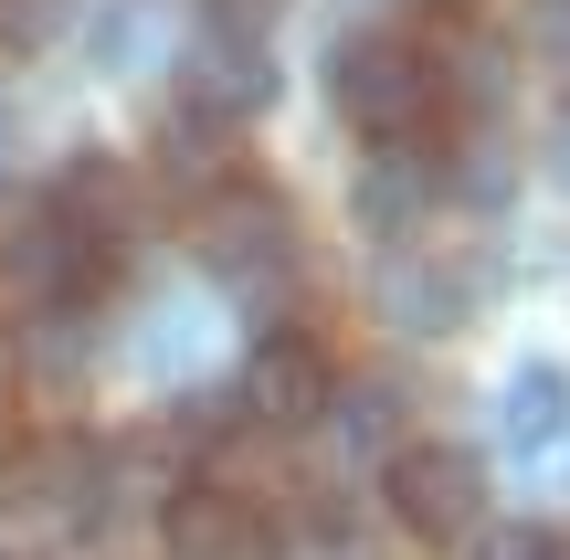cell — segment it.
I'll list each match as a JSON object with an SVG mask.
<instances>
[{
	"instance_id": "obj_14",
	"label": "cell",
	"mask_w": 570,
	"mask_h": 560,
	"mask_svg": "<svg viewBox=\"0 0 570 560\" xmlns=\"http://www.w3.org/2000/svg\"><path fill=\"white\" fill-rule=\"evenodd\" d=\"M0 148H11V117H0Z\"/></svg>"
},
{
	"instance_id": "obj_7",
	"label": "cell",
	"mask_w": 570,
	"mask_h": 560,
	"mask_svg": "<svg viewBox=\"0 0 570 560\" xmlns=\"http://www.w3.org/2000/svg\"><path fill=\"white\" fill-rule=\"evenodd\" d=\"M381 307H391V328L444 338L454 317L475 307V265H433V254H402V265L381 275Z\"/></svg>"
},
{
	"instance_id": "obj_3",
	"label": "cell",
	"mask_w": 570,
	"mask_h": 560,
	"mask_svg": "<svg viewBox=\"0 0 570 560\" xmlns=\"http://www.w3.org/2000/svg\"><path fill=\"white\" fill-rule=\"evenodd\" d=\"M381 498H391V519H402V540L465 550L475 529H487V465H475L465 444H402V455L381 465Z\"/></svg>"
},
{
	"instance_id": "obj_11",
	"label": "cell",
	"mask_w": 570,
	"mask_h": 560,
	"mask_svg": "<svg viewBox=\"0 0 570 560\" xmlns=\"http://www.w3.org/2000/svg\"><path fill=\"white\" fill-rule=\"evenodd\" d=\"M529 42H539V63L570 75V0H529Z\"/></svg>"
},
{
	"instance_id": "obj_6",
	"label": "cell",
	"mask_w": 570,
	"mask_h": 560,
	"mask_svg": "<svg viewBox=\"0 0 570 560\" xmlns=\"http://www.w3.org/2000/svg\"><path fill=\"white\" fill-rule=\"evenodd\" d=\"M180 96H190V117L233 127V117H254V106L275 96V63L254 53V42H202V53H190V75H180Z\"/></svg>"
},
{
	"instance_id": "obj_13",
	"label": "cell",
	"mask_w": 570,
	"mask_h": 560,
	"mask_svg": "<svg viewBox=\"0 0 570 560\" xmlns=\"http://www.w3.org/2000/svg\"><path fill=\"white\" fill-rule=\"evenodd\" d=\"M0 423H11V338H0Z\"/></svg>"
},
{
	"instance_id": "obj_15",
	"label": "cell",
	"mask_w": 570,
	"mask_h": 560,
	"mask_svg": "<svg viewBox=\"0 0 570 560\" xmlns=\"http://www.w3.org/2000/svg\"><path fill=\"white\" fill-rule=\"evenodd\" d=\"M454 11H475V0H454Z\"/></svg>"
},
{
	"instance_id": "obj_2",
	"label": "cell",
	"mask_w": 570,
	"mask_h": 560,
	"mask_svg": "<svg viewBox=\"0 0 570 560\" xmlns=\"http://www.w3.org/2000/svg\"><path fill=\"white\" fill-rule=\"evenodd\" d=\"M327 96L348 106L360 138L402 148V138H423V127L444 117V63H433L423 42H402V32H348L338 63H327Z\"/></svg>"
},
{
	"instance_id": "obj_5",
	"label": "cell",
	"mask_w": 570,
	"mask_h": 560,
	"mask_svg": "<svg viewBox=\"0 0 570 560\" xmlns=\"http://www.w3.org/2000/svg\"><path fill=\"white\" fill-rule=\"evenodd\" d=\"M159 540H169V560H275V519L223 498V487H169Z\"/></svg>"
},
{
	"instance_id": "obj_10",
	"label": "cell",
	"mask_w": 570,
	"mask_h": 560,
	"mask_svg": "<svg viewBox=\"0 0 570 560\" xmlns=\"http://www.w3.org/2000/svg\"><path fill=\"white\" fill-rule=\"evenodd\" d=\"M465 560H560L550 529H487V540H465Z\"/></svg>"
},
{
	"instance_id": "obj_9",
	"label": "cell",
	"mask_w": 570,
	"mask_h": 560,
	"mask_svg": "<svg viewBox=\"0 0 570 560\" xmlns=\"http://www.w3.org/2000/svg\"><path fill=\"white\" fill-rule=\"evenodd\" d=\"M560 423H570V381L550 371V360H529V371L508 381V444L539 455V444H560Z\"/></svg>"
},
{
	"instance_id": "obj_8",
	"label": "cell",
	"mask_w": 570,
	"mask_h": 560,
	"mask_svg": "<svg viewBox=\"0 0 570 560\" xmlns=\"http://www.w3.org/2000/svg\"><path fill=\"white\" fill-rule=\"evenodd\" d=\"M423 212H433V169H423V159L402 169V148H391V159L360 180V233H381V244H412V233H423Z\"/></svg>"
},
{
	"instance_id": "obj_12",
	"label": "cell",
	"mask_w": 570,
	"mask_h": 560,
	"mask_svg": "<svg viewBox=\"0 0 570 560\" xmlns=\"http://www.w3.org/2000/svg\"><path fill=\"white\" fill-rule=\"evenodd\" d=\"M348 444H391V392H348Z\"/></svg>"
},
{
	"instance_id": "obj_4",
	"label": "cell",
	"mask_w": 570,
	"mask_h": 560,
	"mask_svg": "<svg viewBox=\"0 0 570 560\" xmlns=\"http://www.w3.org/2000/svg\"><path fill=\"white\" fill-rule=\"evenodd\" d=\"M327 392H338V371H327V338L306 328H275L265 350L244 360V402H254V423H317L327 413Z\"/></svg>"
},
{
	"instance_id": "obj_1",
	"label": "cell",
	"mask_w": 570,
	"mask_h": 560,
	"mask_svg": "<svg viewBox=\"0 0 570 560\" xmlns=\"http://www.w3.org/2000/svg\"><path fill=\"white\" fill-rule=\"evenodd\" d=\"M202 254H212V275H223L233 296H254V307H285V296L306 286V244H296L285 190L244 180V169L202 202Z\"/></svg>"
}]
</instances>
